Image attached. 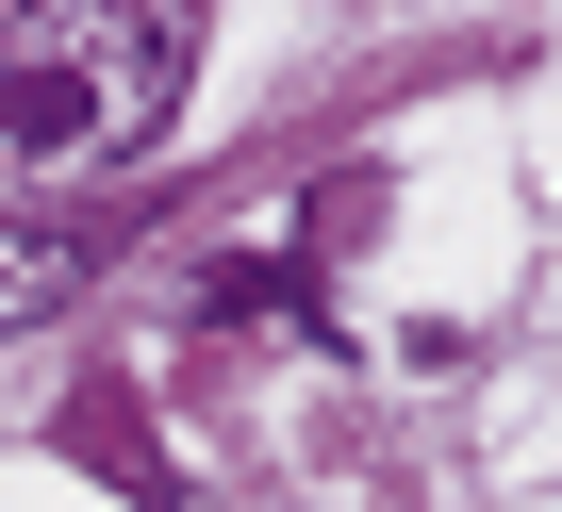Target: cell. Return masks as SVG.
I'll return each instance as SVG.
<instances>
[{"label":"cell","instance_id":"1","mask_svg":"<svg viewBox=\"0 0 562 512\" xmlns=\"http://www.w3.org/2000/svg\"><path fill=\"white\" fill-rule=\"evenodd\" d=\"M199 83V18L182 0H50V18H0V198H100L166 149Z\"/></svg>","mask_w":562,"mask_h":512},{"label":"cell","instance_id":"2","mask_svg":"<svg viewBox=\"0 0 562 512\" xmlns=\"http://www.w3.org/2000/svg\"><path fill=\"white\" fill-rule=\"evenodd\" d=\"M83 282H100V231H83V215H0V331L67 315Z\"/></svg>","mask_w":562,"mask_h":512}]
</instances>
